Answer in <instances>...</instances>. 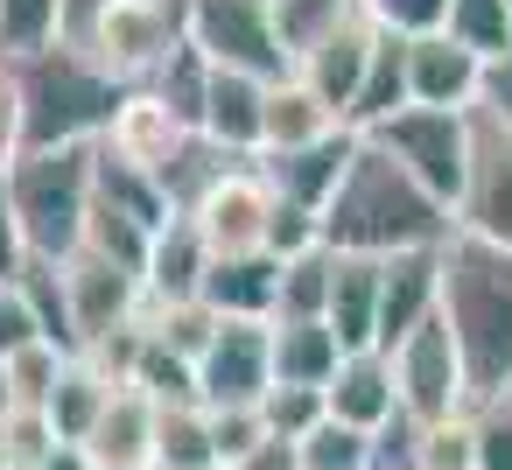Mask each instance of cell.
Wrapping results in <instances>:
<instances>
[{
    "mask_svg": "<svg viewBox=\"0 0 512 470\" xmlns=\"http://www.w3.org/2000/svg\"><path fill=\"white\" fill-rule=\"evenodd\" d=\"M267 435H274V428H267L260 407H211V442H218V463H225V470L246 463Z\"/></svg>",
    "mask_w": 512,
    "mask_h": 470,
    "instance_id": "cell-39",
    "label": "cell"
},
{
    "mask_svg": "<svg viewBox=\"0 0 512 470\" xmlns=\"http://www.w3.org/2000/svg\"><path fill=\"white\" fill-rule=\"evenodd\" d=\"M113 393H120V386H113L92 358H71L43 414H50V428H57L64 442H78V449H85V442H92V428H99V414L113 407Z\"/></svg>",
    "mask_w": 512,
    "mask_h": 470,
    "instance_id": "cell-26",
    "label": "cell"
},
{
    "mask_svg": "<svg viewBox=\"0 0 512 470\" xmlns=\"http://www.w3.org/2000/svg\"><path fill=\"white\" fill-rule=\"evenodd\" d=\"M379 281L386 260L365 253H337V281H330V330L344 337V351H379Z\"/></svg>",
    "mask_w": 512,
    "mask_h": 470,
    "instance_id": "cell-23",
    "label": "cell"
},
{
    "mask_svg": "<svg viewBox=\"0 0 512 470\" xmlns=\"http://www.w3.org/2000/svg\"><path fill=\"white\" fill-rule=\"evenodd\" d=\"M29 344H43L36 309L22 302V288H0V365H8L15 351H29Z\"/></svg>",
    "mask_w": 512,
    "mask_h": 470,
    "instance_id": "cell-43",
    "label": "cell"
},
{
    "mask_svg": "<svg viewBox=\"0 0 512 470\" xmlns=\"http://www.w3.org/2000/svg\"><path fill=\"white\" fill-rule=\"evenodd\" d=\"M141 92H155L183 127H197V120H204V92H211V57H204L197 43H183V50H176V57H169Z\"/></svg>",
    "mask_w": 512,
    "mask_h": 470,
    "instance_id": "cell-30",
    "label": "cell"
},
{
    "mask_svg": "<svg viewBox=\"0 0 512 470\" xmlns=\"http://www.w3.org/2000/svg\"><path fill=\"white\" fill-rule=\"evenodd\" d=\"M232 470H302V456H295V442H281V435H267L246 463H232Z\"/></svg>",
    "mask_w": 512,
    "mask_h": 470,
    "instance_id": "cell-47",
    "label": "cell"
},
{
    "mask_svg": "<svg viewBox=\"0 0 512 470\" xmlns=\"http://www.w3.org/2000/svg\"><path fill=\"white\" fill-rule=\"evenodd\" d=\"M449 36L484 64L512 57V0H449Z\"/></svg>",
    "mask_w": 512,
    "mask_h": 470,
    "instance_id": "cell-31",
    "label": "cell"
},
{
    "mask_svg": "<svg viewBox=\"0 0 512 470\" xmlns=\"http://www.w3.org/2000/svg\"><path fill=\"white\" fill-rule=\"evenodd\" d=\"M64 36V0H0V57H29Z\"/></svg>",
    "mask_w": 512,
    "mask_h": 470,
    "instance_id": "cell-34",
    "label": "cell"
},
{
    "mask_svg": "<svg viewBox=\"0 0 512 470\" xmlns=\"http://www.w3.org/2000/svg\"><path fill=\"white\" fill-rule=\"evenodd\" d=\"M211 260H218V253L204 246V232H197L190 218L162 225V232H155V246H148V267H141L148 302H197V295H204Z\"/></svg>",
    "mask_w": 512,
    "mask_h": 470,
    "instance_id": "cell-21",
    "label": "cell"
},
{
    "mask_svg": "<svg viewBox=\"0 0 512 470\" xmlns=\"http://www.w3.org/2000/svg\"><path fill=\"white\" fill-rule=\"evenodd\" d=\"M393 358V386H400V407L414 414V421H456V414H470L477 400H470V372H463V351H456V330H449V316H435V323H421L400 351H386Z\"/></svg>",
    "mask_w": 512,
    "mask_h": 470,
    "instance_id": "cell-8",
    "label": "cell"
},
{
    "mask_svg": "<svg viewBox=\"0 0 512 470\" xmlns=\"http://www.w3.org/2000/svg\"><path fill=\"white\" fill-rule=\"evenodd\" d=\"M330 281H337V253H330V246L281 260V302H274V323H323V316H330Z\"/></svg>",
    "mask_w": 512,
    "mask_h": 470,
    "instance_id": "cell-28",
    "label": "cell"
},
{
    "mask_svg": "<svg viewBox=\"0 0 512 470\" xmlns=\"http://www.w3.org/2000/svg\"><path fill=\"white\" fill-rule=\"evenodd\" d=\"M64 295H71V330H78V351H99L106 337L134 330L141 309H148V288L134 267H113L106 253H71L64 260Z\"/></svg>",
    "mask_w": 512,
    "mask_h": 470,
    "instance_id": "cell-9",
    "label": "cell"
},
{
    "mask_svg": "<svg viewBox=\"0 0 512 470\" xmlns=\"http://www.w3.org/2000/svg\"><path fill=\"white\" fill-rule=\"evenodd\" d=\"M197 134L218 141L239 162H260V148H267V78H246V71H218L211 64V92H204Z\"/></svg>",
    "mask_w": 512,
    "mask_h": 470,
    "instance_id": "cell-17",
    "label": "cell"
},
{
    "mask_svg": "<svg viewBox=\"0 0 512 470\" xmlns=\"http://www.w3.org/2000/svg\"><path fill=\"white\" fill-rule=\"evenodd\" d=\"M155 421H162V407H155L148 393L120 386V393H113V407L99 414V428H92L85 456H92L99 470H155Z\"/></svg>",
    "mask_w": 512,
    "mask_h": 470,
    "instance_id": "cell-20",
    "label": "cell"
},
{
    "mask_svg": "<svg viewBox=\"0 0 512 470\" xmlns=\"http://www.w3.org/2000/svg\"><path fill=\"white\" fill-rule=\"evenodd\" d=\"M8 197H15L29 253L64 267L71 253H85V225L99 204V141L92 148H22V162L8 169Z\"/></svg>",
    "mask_w": 512,
    "mask_h": 470,
    "instance_id": "cell-4",
    "label": "cell"
},
{
    "mask_svg": "<svg viewBox=\"0 0 512 470\" xmlns=\"http://www.w3.org/2000/svg\"><path fill=\"white\" fill-rule=\"evenodd\" d=\"M344 120L288 71V78H274L267 85V148L260 155H288V148H309V141H323V134H337Z\"/></svg>",
    "mask_w": 512,
    "mask_h": 470,
    "instance_id": "cell-24",
    "label": "cell"
},
{
    "mask_svg": "<svg viewBox=\"0 0 512 470\" xmlns=\"http://www.w3.org/2000/svg\"><path fill=\"white\" fill-rule=\"evenodd\" d=\"M190 43L218 64V71H246V78H288V50H281V22L274 0H190Z\"/></svg>",
    "mask_w": 512,
    "mask_h": 470,
    "instance_id": "cell-7",
    "label": "cell"
},
{
    "mask_svg": "<svg viewBox=\"0 0 512 470\" xmlns=\"http://www.w3.org/2000/svg\"><path fill=\"white\" fill-rule=\"evenodd\" d=\"M99 204H106V211H120V218H134L141 232H162V225H176V204H169V190H162L148 169H134V162H113L106 148H99Z\"/></svg>",
    "mask_w": 512,
    "mask_h": 470,
    "instance_id": "cell-27",
    "label": "cell"
},
{
    "mask_svg": "<svg viewBox=\"0 0 512 470\" xmlns=\"http://www.w3.org/2000/svg\"><path fill=\"white\" fill-rule=\"evenodd\" d=\"M484 57L463 50L449 29L435 36H407V92L414 106H442V113H477L484 106Z\"/></svg>",
    "mask_w": 512,
    "mask_h": 470,
    "instance_id": "cell-14",
    "label": "cell"
},
{
    "mask_svg": "<svg viewBox=\"0 0 512 470\" xmlns=\"http://www.w3.org/2000/svg\"><path fill=\"white\" fill-rule=\"evenodd\" d=\"M260 414H267V428H274L281 442H302L309 428L330 421V400H323L316 386H274V393L260 400Z\"/></svg>",
    "mask_w": 512,
    "mask_h": 470,
    "instance_id": "cell-37",
    "label": "cell"
},
{
    "mask_svg": "<svg viewBox=\"0 0 512 470\" xmlns=\"http://www.w3.org/2000/svg\"><path fill=\"white\" fill-rule=\"evenodd\" d=\"M0 435H8V470H36L43 456H57V449H64V435L50 428V414H43V407H15L8 421H0Z\"/></svg>",
    "mask_w": 512,
    "mask_h": 470,
    "instance_id": "cell-38",
    "label": "cell"
},
{
    "mask_svg": "<svg viewBox=\"0 0 512 470\" xmlns=\"http://www.w3.org/2000/svg\"><path fill=\"white\" fill-rule=\"evenodd\" d=\"M344 365V337L330 323H274V386H330Z\"/></svg>",
    "mask_w": 512,
    "mask_h": 470,
    "instance_id": "cell-25",
    "label": "cell"
},
{
    "mask_svg": "<svg viewBox=\"0 0 512 470\" xmlns=\"http://www.w3.org/2000/svg\"><path fill=\"white\" fill-rule=\"evenodd\" d=\"M106 8H113V0H64V43H85Z\"/></svg>",
    "mask_w": 512,
    "mask_h": 470,
    "instance_id": "cell-48",
    "label": "cell"
},
{
    "mask_svg": "<svg viewBox=\"0 0 512 470\" xmlns=\"http://www.w3.org/2000/svg\"><path fill=\"white\" fill-rule=\"evenodd\" d=\"M421 442H428V421L400 407L386 428H372V470H421Z\"/></svg>",
    "mask_w": 512,
    "mask_h": 470,
    "instance_id": "cell-41",
    "label": "cell"
},
{
    "mask_svg": "<svg viewBox=\"0 0 512 470\" xmlns=\"http://www.w3.org/2000/svg\"><path fill=\"white\" fill-rule=\"evenodd\" d=\"M358 8L379 29H393V36H435V29H449V0H358Z\"/></svg>",
    "mask_w": 512,
    "mask_h": 470,
    "instance_id": "cell-42",
    "label": "cell"
},
{
    "mask_svg": "<svg viewBox=\"0 0 512 470\" xmlns=\"http://www.w3.org/2000/svg\"><path fill=\"white\" fill-rule=\"evenodd\" d=\"M358 141L365 134H351V127H337V134H323V141H309V148H288V155H260V176L274 183V197L281 204H302V211H330V197H337V183L351 176V162H358Z\"/></svg>",
    "mask_w": 512,
    "mask_h": 470,
    "instance_id": "cell-15",
    "label": "cell"
},
{
    "mask_svg": "<svg viewBox=\"0 0 512 470\" xmlns=\"http://www.w3.org/2000/svg\"><path fill=\"white\" fill-rule=\"evenodd\" d=\"M64 365H71V358H64L57 344H29V351H15L8 365H0V379H8L15 407H50V393H57Z\"/></svg>",
    "mask_w": 512,
    "mask_h": 470,
    "instance_id": "cell-36",
    "label": "cell"
},
{
    "mask_svg": "<svg viewBox=\"0 0 512 470\" xmlns=\"http://www.w3.org/2000/svg\"><path fill=\"white\" fill-rule=\"evenodd\" d=\"M197 393L204 407H260L274 393V323L225 316L211 351L197 358Z\"/></svg>",
    "mask_w": 512,
    "mask_h": 470,
    "instance_id": "cell-10",
    "label": "cell"
},
{
    "mask_svg": "<svg viewBox=\"0 0 512 470\" xmlns=\"http://www.w3.org/2000/svg\"><path fill=\"white\" fill-rule=\"evenodd\" d=\"M323 400H330V421H344V428H386L393 414H400V386H393V358L386 351H344V365H337V379L323 386Z\"/></svg>",
    "mask_w": 512,
    "mask_h": 470,
    "instance_id": "cell-19",
    "label": "cell"
},
{
    "mask_svg": "<svg viewBox=\"0 0 512 470\" xmlns=\"http://www.w3.org/2000/svg\"><path fill=\"white\" fill-rule=\"evenodd\" d=\"M0 421H8V414H0ZM0 470H8V435H0Z\"/></svg>",
    "mask_w": 512,
    "mask_h": 470,
    "instance_id": "cell-50",
    "label": "cell"
},
{
    "mask_svg": "<svg viewBox=\"0 0 512 470\" xmlns=\"http://www.w3.org/2000/svg\"><path fill=\"white\" fill-rule=\"evenodd\" d=\"M470 428H477V470H512V393L477 400Z\"/></svg>",
    "mask_w": 512,
    "mask_h": 470,
    "instance_id": "cell-40",
    "label": "cell"
},
{
    "mask_svg": "<svg viewBox=\"0 0 512 470\" xmlns=\"http://www.w3.org/2000/svg\"><path fill=\"white\" fill-rule=\"evenodd\" d=\"M22 92V141L29 148H92L106 141L113 113L127 106V85L85 50V43H43L29 57H8Z\"/></svg>",
    "mask_w": 512,
    "mask_h": 470,
    "instance_id": "cell-2",
    "label": "cell"
},
{
    "mask_svg": "<svg viewBox=\"0 0 512 470\" xmlns=\"http://www.w3.org/2000/svg\"><path fill=\"white\" fill-rule=\"evenodd\" d=\"M29 239H22V218H15V197H8V176H0V288H15L22 267H29Z\"/></svg>",
    "mask_w": 512,
    "mask_h": 470,
    "instance_id": "cell-44",
    "label": "cell"
},
{
    "mask_svg": "<svg viewBox=\"0 0 512 470\" xmlns=\"http://www.w3.org/2000/svg\"><path fill=\"white\" fill-rule=\"evenodd\" d=\"M274 183L260 176V162H239L197 211H190V225L204 232V246L225 260V253H267V225H274Z\"/></svg>",
    "mask_w": 512,
    "mask_h": 470,
    "instance_id": "cell-12",
    "label": "cell"
},
{
    "mask_svg": "<svg viewBox=\"0 0 512 470\" xmlns=\"http://www.w3.org/2000/svg\"><path fill=\"white\" fill-rule=\"evenodd\" d=\"M36 470H99V463H92V456H85L78 442H64V449H57V456H43Z\"/></svg>",
    "mask_w": 512,
    "mask_h": 470,
    "instance_id": "cell-49",
    "label": "cell"
},
{
    "mask_svg": "<svg viewBox=\"0 0 512 470\" xmlns=\"http://www.w3.org/2000/svg\"><path fill=\"white\" fill-rule=\"evenodd\" d=\"M372 50H379V22L358 8L351 22H337L316 50H302L295 57V78L351 127V106H358V92H365V71H372Z\"/></svg>",
    "mask_w": 512,
    "mask_h": 470,
    "instance_id": "cell-13",
    "label": "cell"
},
{
    "mask_svg": "<svg viewBox=\"0 0 512 470\" xmlns=\"http://www.w3.org/2000/svg\"><path fill=\"white\" fill-rule=\"evenodd\" d=\"M470 134H477V113H442V106H407L393 113L386 127H372L365 141L386 148L428 197H442L456 211L463 197V176H470Z\"/></svg>",
    "mask_w": 512,
    "mask_h": 470,
    "instance_id": "cell-5",
    "label": "cell"
},
{
    "mask_svg": "<svg viewBox=\"0 0 512 470\" xmlns=\"http://www.w3.org/2000/svg\"><path fill=\"white\" fill-rule=\"evenodd\" d=\"M302 470H372V435L365 428H344V421H323L295 442Z\"/></svg>",
    "mask_w": 512,
    "mask_h": 470,
    "instance_id": "cell-35",
    "label": "cell"
},
{
    "mask_svg": "<svg viewBox=\"0 0 512 470\" xmlns=\"http://www.w3.org/2000/svg\"><path fill=\"white\" fill-rule=\"evenodd\" d=\"M442 316L456 330L470 400L512 393V253L456 232L442 246Z\"/></svg>",
    "mask_w": 512,
    "mask_h": 470,
    "instance_id": "cell-3",
    "label": "cell"
},
{
    "mask_svg": "<svg viewBox=\"0 0 512 470\" xmlns=\"http://www.w3.org/2000/svg\"><path fill=\"white\" fill-rule=\"evenodd\" d=\"M449 239H456V211L442 197H428L386 148L358 141V162L323 211V246L393 260V253H421V246H449Z\"/></svg>",
    "mask_w": 512,
    "mask_h": 470,
    "instance_id": "cell-1",
    "label": "cell"
},
{
    "mask_svg": "<svg viewBox=\"0 0 512 470\" xmlns=\"http://www.w3.org/2000/svg\"><path fill=\"white\" fill-rule=\"evenodd\" d=\"M141 323H148V330H155L169 351H183V358H204L225 316H218V309L197 295V302H148V309H141Z\"/></svg>",
    "mask_w": 512,
    "mask_h": 470,
    "instance_id": "cell-32",
    "label": "cell"
},
{
    "mask_svg": "<svg viewBox=\"0 0 512 470\" xmlns=\"http://www.w3.org/2000/svg\"><path fill=\"white\" fill-rule=\"evenodd\" d=\"M204 302H211L218 316L274 323V302H281V260H274V253H225V260H211Z\"/></svg>",
    "mask_w": 512,
    "mask_h": 470,
    "instance_id": "cell-22",
    "label": "cell"
},
{
    "mask_svg": "<svg viewBox=\"0 0 512 470\" xmlns=\"http://www.w3.org/2000/svg\"><path fill=\"white\" fill-rule=\"evenodd\" d=\"M435 316H442V246L393 253L386 281H379V351H400Z\"/></svg>",
    "mask_w": 512,
    "mask_h": 470,
    "instance_id": "cell-16",
    "label": "cell"
},
{
    "mask_svg": "<svg viewBox=\"0 0 512 470\" xmlns=\"http://www.w3.org/2000/svg\"><path fill=\"white\" fill-rule=\"evenodd\" d=\"M477 113H491L498 127H512V57H498L491 71H484V106Z\"/></svg>",
    "mask_w": 512,
    "mask_h": 470,
    "instance_id": "cell-46",
    "label": "cell"
},
{
    "mask_svg": "<svg viewBox=\"0 0 512 470\" xmlns=\"http://www.w3.org/2000/svg\"><path fill=\"white\" fill-rule=\"evenodd\" d=\"M190 134H197V127H183L155 92H127V106L113 113V127H106V141H99V148H106L113 162H134V169H148V176H155V169H169V155H176Z\"/></svg>",
    "mask_w": 512,
    "mask_h": 470,
    "instance_id": "cell-18",
    "label": "cell"
},
{
    "mask_svg": "<svg viewBox=\"0 0 512 470\" xmlns=\"http://www.w3.org/2000/svg\"><path fill=\"white\" fill-rule=\"evenodd\" d=\"M22 92H15V71H8V57H0V176H8L15 162H22Z\"/></svg>",
    "mask_w": 512,
    "mask_h": 470,
    "instance_id": "cell-45",
    "label": "cell"
},
{
    "mask_svg": "<svg viewBox=\"0 0 512 470\" xmlns=\"http://www.w3.org/2000/svg\"><path fill=\"white\" fill-rule=\"evenodd\" d=\"M155 470H225L211 442V407H162L155 421Z\"/></svg>",
    "mask_w": 512,
    "mask_h": 470,
    "instance_id": "cell-29",
    "label": "cell"
},
{
    "mask_svg": "<svg viewBox=\"0 0 512 470\" xmlns=\"http://www.w3.org/2000/svg\"><path fill=\"white\" fill-rule=\"evenodd\" d=\"M183 43H190V0H113V8L99 15V29L85 36V50L127 92H141Z\"/></svg>",
    "mask_w": 512,
    "mask_h": 470,
    "instance_id": "cell-6",
    "label": "cell"
},
{
    "mask_svg": "<svg viewBox=\"0 0 512 470\" xmlns=\"http://www.w3.org/2000/svg\"><path fill=\"white\" fill-rule=\"evenodd\" d=\"M456 232L512 253V127H498L491 113H477V134H470V176L456 197Z\"/></svg>",
    "mask_w": 512,
    "mask_h": 470,
    "instance_id": "cell-11",
    "label": "cell"
},
{
    "mask_svg": "<svg viewBox=\"0 0 512 470\" xmlns=\"http://www.w3.org/2000/svg\"><path fill=\"white\" fill-rule=\"evenodd\" d=\"M358 15V0H274V22H281V50H288V64L302 57V50H316L337 22H351Z\"/></svg>",
    "mask_w": 512,
    "mask_h": 470,
    "instance_id": "cell-33",
    "label": "cell"
}]
</instances>
